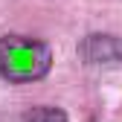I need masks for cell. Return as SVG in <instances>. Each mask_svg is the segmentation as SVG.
<instances>
[{"instance_id":"cell-1","label":"cell","mask_w":122,"mask_h":122,"mask_svg":"<svg viewBox=\"0 0 122 122\" xmlns=\"http://www.w3.org/2000/svg\"><path fill=\"white\" fill-rule=\"evenodd\" d=\"M52 52L44 41L23 38V35H3L0 38V76L6 81L23 84L38 81L50 73Z\"/></svg>"},{"instance_id":"cell-2","label":"cell","mask_w":122,"mask_h":122,"mask_svg":"<svg viewBox=\"0 0 122 122\" xmlns=\"http://www.w3.org/2000/svg\"><path fill=\"white\" fill-rule=\"evenodd\" d=\"M79 58L90 67H119L122 64V41L113 35H87L79 44Z\"/></svg>"},{"instance_id":"cell-3","label":"cell","mask_w":122,"mask_h":122,"mask_svg":"<svg viewBox=\"0 0 122 122\" xmlns=\"http://www.w3.org/2000/svg\"><path fill=\"white\" fill-rule=\"evenodd\" d=\"M20 122H70V119H67V111L41 105V108H29V111L20 116Z\"/></svg>"}]
</instances>
